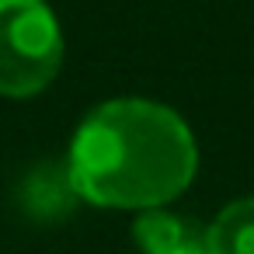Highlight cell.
<instances>
[{
	"label": "cell",
	"mask_w": 254,
	"mask_h": 254,
	"mask_svg": "<svg viewBox=\"0 0 254 254\" xmlns=\"http://www.w3.org/2000/svg\"><path fill=\"white\" fill-rule=\"evenodd\" d=\"M132 237L143 254H212L209 251V226L191 216H174L164 209H146Z\"/></svg>",
	"instance_id": "cell-3"
},
{
	"label": "cell",
	"mask_w": 254,
	"mask_h": 254,
	"mask_svg": "<svg viewBox=\"0 0 254 254\" xmlns=\"http://www.w3.org/2000/svg\"><path fill=\"white\" fill-rule=\"evenodd\" d=\"M212 254H254V195L230 202L209 223Z\"/></svg>",
	"instance_id": "cell-5"
},
{
	"label": "cell",
	"mask_w": 254,
	"mask_h": 254,
	"mask_svg": "<svg viewBox=\"0 0 254 254\" xmlns=\"http://www.w3.org/2000/svg\"><path fill=\"white\" fill-rule=\"evenodd\" d=\"M80 195L73 191L66 160L60 164H39L21 181V209L39 223H60L77 209Z\"/></svg>",
	"instance_id": "cell-4"
},
{
	"label": "cell",
	"mask_w": 254,
	"mask_h": 254,
	"mask_svg": "<svg viewBox=\"0 0 254 254\" xmlns=\"http://www.w3.org/2000/svg\"><path fill=\"white\" fill-rule=\"evenodd\" d=\"M195 167L198 150L185 119L143 98L98 105L66 153L73 191L101 209H160L191 185Z\"/></svg>",
	"instance_id": "cell-1"
},
{
	"label": "cell",
	"mask_w": 254,
	"mask_h": 254,
	"mask_svg": "<svg viewBox=\"0 0 254 254\" xmlns=\"http://www.w3.org/2000/svg\"><path fill=\"white\" fill-rule=\"evenodd\" d=\"M63 66V32L42 0H0V94L35 98Z\"/></svg>",
	"instance_id": "cell-2"
}]
</instances>
